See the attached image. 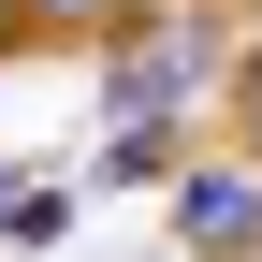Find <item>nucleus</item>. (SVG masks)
<instances>
[{
	"mask_svg": "<svg viewBox=\"0 0 262 262\" xmlns=\"http://www.w3.org/2000/svg\"><path fill=\"white\" fill-rule=\"evenodd\" d=\"M73 233V189L58 175H0V248H58Z\"/></svg>",
	"mask_w": 262,
	"mask_h": 262,
	"instance_id": "3",
	"label": "nucleus"
},
{
	"mask_svg": "<svg viewBox=\"0 0 262 262\" xmlns=\"http://www.w3.org/2000/svg\"><path fill=\"white\" fill-rule=\"evenodd\" d=\"M44 29H131V0H29Z\"/></svg>",
	"mask_w": 262,
	"mask_h": 262,
	"instance_id": "4",
	"label": "nucleus"
},
{
	"mask_svg": "<svg viewBox=\"0 0 262 262\" xmlns=\"http://www.w3.org/2000/svg\"><path fill=\"white\" fill-rule=\"evenodd\" d=\"M15 29H29V0H0V44H15Z\"/></svg>",
	"mask_w": 262,
	"mask_h": 262,
	"instance_id": "5",
	"label": "nucleus"
},
{
	"mask_svg": "<svg viewBox=\"0 0 262 262\" xmlns=\"http://www.w3.org/2000/svg\"><path fill=\"white\" fill-rule=\"evenodd\" d=\"M175 233L204 262H262V175H248V160H189V175H175Z\"/></svg>",
	"mask_w": 262,
	"mask_h": 262,
	"instance_id": "2",
	"label": "nucleus"
},
{
	"mask_svg": "<svg viewBox=\"0 0 262 262\" xmlns=\"http://www.w3.org/2000/svg\"><path fill=\"white\" fill-rule=\"evenodd\" d=\"M233 73V15H204V0H160V15L117 29L102 58V131H146V146H175L189 117H204V88Z\"/></svg>",
	"mask_w": 262,
	"mask_h": 262,
	"instance_id": "1",
	"label": "nucleus"
}]
</instances>
